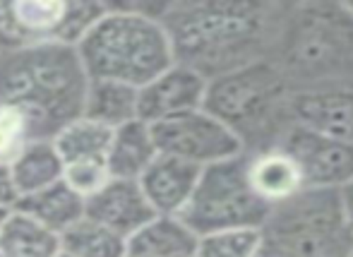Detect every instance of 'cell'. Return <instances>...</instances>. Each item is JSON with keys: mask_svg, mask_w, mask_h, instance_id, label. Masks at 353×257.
Returning a JSON list of instances; mask_svg holds the SVG:
<instances>
[{"mask_svg": "<svg viewBox=\"0 0 353 257\" xmlns=\"http://www.w3.org/2000/svg\"><path fill=\"white\" fill-rule=\"evenodd\" d=\"M276 5L236 0H178L168 3L161 22L168 32L176 63L207 80L270 61L283 19Z\"/></svg>", "mask_w": 353, "mask_h": 257, "instance_id": "1", "label": "cell"}, {"mask_svg": "<svg viewBox=\"0 0 353 257\" xmlns=\"http://www.w3.org/2000/svg\"><path fill=\"white\" fill-rule=\"evenodd\" d=\"M89 75L79 51L65 43L0 51V103L32 118L39 140H53L84 116Z\"/></svg>", "mask_w": 353, "mask_h": 257, "instance_id": "2", "label": "cell"}, {"mask_svg": "<svg viewBox=\"0 0 353 257\" xmlns=\"http://www.w3.org/2000/svg\"><path fill=\"white\" fill-rule=\"evenodd\" d=\"M168 3H108V12L79 41L89 80H116L137 89L176 63L161 22Z\"/></svg>", "mask_w": 353, "mask_h": 257, "instance_id": "3", "label": "cell"}, {"mask_svg": "<svg viewBox=\"0 0 353 257\" xmlns=\"http://www.w3.org/2000/svg\"><path fill=\"white\" fill-rule=\"evenodd\" d=\"M288 101L291 94H286L281 68L272 61H260L210 80L205 108L226 123L248 150L250 135L265 137L262 132L272 125L281 137L283 127L276 121L288 116Z\"/></svg>", "mask_w": 353, "mask_h": 257, "instance_id": "4", "label": "cell"}, {"mask_svg": "<svg viewBox=\"0 0 353 257\" xmlns=\"http://www.w3.org/2000/svg\"><path fill=\"white\" fill-rule=\"evenodd\" d=\"M265 236L296 257H351L353 231L341 190L305 187L298 197L274 207Z\"/></svg>", "mask_w": 353, "mask_h": 257, "instance_id": "5", "label": "cell"}, {"mask_svg": "<svg viewBox=\"0 0 353 257\" xmlns=\"http://www.w3.org/2000/svg\"><path fill=\"white\" fill-rule=\"evenodd\" d=\"M250 154L202 169L197 190L183 212V221L197 236L226 229H262L272 216V207L257 197L248 178Z\"/></svg>", "mask_w": 353, "mask_h": 257, "instance_id": "6", "label": "cell"}, {"mask_svg": "<svg viewBox=\"0 0 353 257\" xmlns=\"http://www.w3.org/2000/svg\"><path fill=\"white\" fill-rule=\"evenodd\" d=\"M108 12V3L87 0H0V51L65 43L79 46Z\"/></svg>", "mask_w": 353, "mask_h": 257, "instance_id": "7", "label": "cell"}, {"mask_svg": "<svg viewBox=\"0 0 353 257\" xmlns=\"http://www.w3.org/2000/svg\"><path fill=\"white\" fill-rule=\"evenodd\" d=\"M152 127L161 154L176 156L200 169L236 159L248 152L241 137L207 108L168 118Z\"/></svg>", "mask_w": 353, "mask_h": 257, "instance_id": "8", "label": "cell"}, {"mask_svg": "<svg viewBox=\"0 0 353 257\" xmlns=\"http://www.w3.org/2000/svg\"><path fill=\"white\" fill-rule=\"evenodd\" d=\"M276 145L298 161L307 187L344 190L353 183V142L327 137L288 123Z\"/></svg>", "mask_w": 353, "mask_h": 257, "instance_id": "9", "label": "cell"}, {"mask_svg": "<svg viewBox=\"0 0 353 257\" xmlns=\"http://www.w3.org/2000/svg\"><path fill=\"white\" fill-rule=\"evenodd\" d=\"M210 80L183 63H173L166 72L140 89V118L157 125L168 118L205 108Z\"/></svg>", "mask_w": 353, "mask_h": 257, "instance_id": "10", "label": "cell"}, {"mask_svg": "<svg viewBox=\"0 0 353 257\" xmlns=\"http://www.w3.org/2000/svg\"><path fill=\"white\" fill-rule=\"evenodd\" d=\"M288 123L353 142V92L341 87H315L291 94Z\"/></svg>", "mask_w": 353, "mask_h": 257, "instance_id": "11", "label": "cell"}, {"mask_svg": "<svg viewBox=\"0 0 353 257\" xmlns=\"http://www.w3.org/2000/svg\"><path fill=\"white\" fill-rule=\"evenodd\" d=\"M87 216L130 240L157 216V212L149 205L140 181L113 178L99 195L87 200Z\"/></svg>", "mask_w": 353, "mask_h": 257, "instance_id": "12", "label": "cell"}, {"mask_svg": "<svg viewBox=\"0 0 353 257\" xmlns=\"http://www.w3.org/2000/svg\"><path fill=\"white\" fill-rule=\"evenodd\" d=\"M200 176V166L188 164L176 156L159 154L140 178V185L157 214L181 216L195 195Z\"/></svg>", "mask_w": 353, "mask_h": 257, "instance_id": "13", "label": "cell"}, {"mask_svg": "<svg viewBox=\"0 0 353 257\" xmlns=\"http://www.w3.org/2000/svg\"><path fill=\"white\" fill-rule=\"evenodd\" d=\"M248 154H250L248 178H250L252 190L272 209L291 202L307 187L298 161L283 147L274 145L260 152H248Z\"/></svg>", "mask_w": 353, "mask_h": 257, "instance_id": "14", "label": "cell"}, {"mask_svg": "<svg viewBox=\"0 0 353 257\" xmlns=\"http://www.w3.org/2000/svg\"><path fill=\"white\" fill-rule=\"evenodd\" d=\"M159 154L161 152H159L157 137H154V127L147 121L137 118V121L113 130L106 164L113 178L140 181Z\"/></svg>", "mask_w": 353, "mask_h": 257, "instance_id": "15", "label": "cell"}, {"mask_svg": "<svg viewBox=\"0 0 353 257\" xmlns=\"http://www.w3.org/2000/svg\"><path fill=\"white\" fill-rule=\"evenodd\" d=\"M200 236L183 216L157 214L130 240V257H197Z\"/></svg>", "mask_w": 353, "mask_h": 257, "instance_id": "16", "label": "cell"}, {"mask_svg": "<svg viewBox=\"0 0 353 257\" xmlns=\"http://www.w3.org/2000/svg\"><path fill=\"white\" fill-rule=\"evenodd\" d=\"M17 209L32 216L41 226H46L48 231L63 236L87 216V200L61 181L46 190L22 197Z\"/></svg>", "mask_w": 353, "mask_h": 257, "instance_id": "17", "label": "cell"}, {"mask_svg": "<svg viewBox=\"0 0 353 257\" xmlns=\"http://www.w3.org/2000/svg\"><path fill=\"white\" fill-rule=\"evenodd\" d=\"M84 116L118 130L140 118V89L116 80H92L84 101Z\"/></svg>", "mask_w": 353, "mask_h": 257, "instance_id": "18", "label": "cell"}, {"mask_svg": "<svg viewBox=\"0 0 353 257\" xmlns=\"http://www.w3.org/2000/svg\"><path fill=\"white\" fill-rule=\"evenodd\" d=\"M61 250V236L19 209L10 212L0 229V253L5 257H56Z\"/></svg>", "mask_w": 353, "mask_h": 257, "instance_id": "19", "label": "cell"}, {"mask_svg": "<svg viewBox=\"0 0 353 257\" xmlns=\"http://www.w3.org/2000/svg\"><path fill=\"white\" fill-rule=\"evenodd\" d=\"M10 169H12L14 183L19 187V195L27 197L61 183L63 171H65V161H63L56 142L39 140L32 142Z\"/></svg>", "mask_w": 353, "mask_h": 257, "instance_id": "20", "label": "cell"}, {"mask_svg": "<svg viewBox=\"0 0 353 257\" xmlns=\"http://www.w3.org/2000/svg\"><path fill=\"white\" fill-rule=\"evenodd\" d=\"M113 130L101 123L92 121V118L82 116L65 125L56 137L58 152H61L63 161H87V159H103L106 161L108 150H111Z\"/></svg>", "mask_w": 353, "mask_h": 257, "instance_id": "21", "label": "cell"}, {"mask_svg": "<svg viewBox=\"0 0 353 257\" xmlns=\"http://www.w3.org/2000/svg\"><path fill=\"white\" fill-rule=\"evenodd\" d=\"M61 240L63 250L72 253L74 257H130L128 238L89 216H84L68 234H63Z\"/></svg>", "mask_w": 353, "mask_h": 257, "instance_id": "22", "label": "cell"}, {"mask_svg": "<svg viewBox=\"0 0 353 257\" xmlns=\"http://www.w3.org/2000/svg\"><path fill=\"white\" fill-rule=\"evenodd\" d=\"M265 245L262 229H226L200 236L197 257H257Z\"/></svg>", "mask_w": 353, "mask_h": 257, "instance_id": "23", "label": "cell"}, {"mask_svg": "<svg viewBox=\"0 0 353 257\" xmlns=\"http://www.w3.org/2000/svg\"><path fill=\"white\" fill-rule=\"evenodd\" d=\"M32 142H39L32 118L17 106L0 103V164L12 166Z\"/></svg>", "mask_w": 353, "mask_h": 257, "instance_id": "24", "label": "cell"}, {"mask_svg": "<svg viewBox=\"0 0 353 257\" xmlns=\"http://www.w3.org/2000/svg\"><path fill=\"white\" fill-rule=\"evenodd\" d=\"M111 181L113 176L103 159L70 161V164H65V171H63V183L84 200H92L94 195H99Z\"/></svg>", "mask_w": 353, "mask_h": 257, "instance_id": "25", "label": "cell"}, {"mask_svg": "<svg viewBox=\"0 0 353 257\" xmlns=\"http://www.w3.org/2000/svg\"><path fill=\"white\" fill-rule=\"evenodd\" d=\"M19 202H22V195H19V187L14 183L12 169L0 164V209L14 212Z\"/></svg>", "mask_w": 353, "mask_h": 257, "instance_id": "26", "label": "cell"}, {"mask_svg": "<svg viewBox=\"0 0 353 257\" xmlns=\"http://www.w3.org/2000/svg\"><path fill=\"white\" fill-rule=\"evenodd\" d=\"M257 257H296L291 253V250H286L283 245L279 243H274V240H270L265 236V245H262V250H260V255Z\"/></svg>", "mask_w": 353, "mask_h": 257, "instance_id": "27", "label": "cell"}, {"mask_svg": "<svg viewBox=\"0 0 353 257\" xmlns=\"http://www.w3.org/2000/svg\"><path fill=\"white\" fill-rule=\"evenodd\" d=\"M341 200H344L346 219H349V226H351V231H353V183L341 190Z\"/></svg>", "mask_w": 353, "mask_h": 257, "instance_id": "28", "label": "cell"}, {"mask_svg": "<svg viewBox=\"0 0 353 257\" xmlns=\"http://www.w3.org/2000/svg\"><path fill=\"white\" fill-rule=\"evenodd\" d=\"M8 214H10V212H5V209H0V229H3V224H5V219H8Z\"/></svg>", "mask_w": 353, "mask_h": 257, "instance_id": "29", "label": "cell"}, {"mask_svg": "<svg viewBox=\"0 0 353 257\" xmlns=\"http://www.w3.org/2000/svg\"><path fill=\"white\" fill-rule=\"evenodd\" d=\"M344 8H346V12H349L351 17H353V3H344Z\"/></svg>", "mask_w": 353, "mask_h": 257, "instance_id": "30", "label": "cell"}, {"mask_svg": "<svg viewBox=\"0 0 353 257\" xmlns=\"http://www.w3.org/2000/svg\"><path fill=\"white\" fill-rule=\"evenodd\" d=\"M56 257H74L72 253H68V250H61V253H58Z\"/></svg>", "mask_w": 353, "mask_h": 257, "instance_id": "31", "label": "cell"}, {"mask_svg": "<svg viewBox=\"0 0 353 257\" xmlns=\"http://www.w3.org/2000/svg\"><path fill=\"white\" fill-rule=\"evenodd\" d=\"M0 257H5V255H3V253H0Z\"/></svg>", "mask_w": 353, "mask_h": 257, "instance_id": "32", "label": "cell"}, {"mask_svg": "<svg viewBox=\"0 0 353 257\" xmlns=\"http://www.w3.org/2000/svg\"><path fill=\"white\" fill-rule=\"evenodd\" d=\"M351 257H353V255H351Z\"/></svg>", "mask_w": 353, "mask_h": 257, "instance_id": "33", "label": "cell"}]
</instances>
